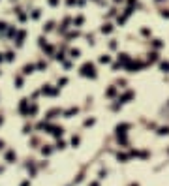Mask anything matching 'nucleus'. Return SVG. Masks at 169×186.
<instances>
[{"label": "nucleus", "instance_id": "nucleus-32", "mask_svg": "<svg viewBox=\"0 0 169 186\" xmlns=\"http://www.w3.org/2000/svg\"><path fill=\"white\" fill-rule=\"evenodd\" d=\"M162 17H167L169 19V12H167V9H163V12H162Z\"/></svg>", "mask_w": 169, "mask_h": 186}, {"label": "nucleus", "instance_id": "nucleus-36", "mask_svg": "<svg viewBox=\"0 0 169 186\" xmlns=\"http://www.w3.org/2000/svg\"><path fill=\"white\" fill-rule=\"evenodd\" d=\"M90 186H100V184L98 182H90Z\"/></svg>", "mask_w": 169, "mask_h": 186}, {"label": "nucleus", "instance_id": "nucleus-33", "mask_svg": "<svg viewBox=\"0 0 169 186\" xmlns=\"http://www.w3.org/2000/svg\"><path fill=\"white\" fill-rule=\"evenodd\" d=\"M49 4H51V6H56V4H58V0H49Z\"/></svg>", "mask_w": 169, "mask_h": 186}, {"label": "nucleus", "instance_id": "nucleus-2", "mask_svg": "<svg viewBox=\"0 0 169 186\" xmlns=\"http://www.w3.org/2000/svg\"><path fill=\"white\" fill-rule=\"evenodd\" d=\"M47 128L51 130V133H53L55 137H60V136H62V132H64L62 128H58V126H47Z\"/></svg>", "mask_w": 169, "mask_h": 186}, {"label": "nucleus", "instance_id": "nucleus-23", "mask_svg": "<svg viewBox=\"0 0 169 186\" xmlns=\"http://www.w3.org/2000/svg\"><path fill=\"white\" fill-rule=\"evenodd\" d=\"M148 60H150V62L158 60V55H156V53H150V55H148Z\"/></svg>", "mask_w": 169, "mask_h": 186}, {"label": "nucleus", "instance_id": "nucleus-31", "mask_svg": "<svg viewBox=\"0 0 169 186\" xmlns=\"http://www.w3.org/2000/svg\"><path fill=\"white\" fill-rule=\"evenodd\" d=\"M107 96H115V89H109V90H107Z\"/></svg>", "mask_w": 169, "mask_h": 186}, {"label": "nucleus", "instance_id": "nucleus-21", "mask_svg": "<svg viewBox=\"0 0 169 186\" xmlns=\"http://www.w3.org/2000/svg\"><path fill=\"white\" fill-rule=\"evenodd\" d=\"M15 85H17V89H21L23 87V77H17V79H15Z\"/></svg>", "mask_w": 169, "mask_h": 186}, {"label": "nucleus", "instance_id": "nucleus-9", "mask_svg": "<svg viewBox=\"0 0 169 186\" xmlns=\"http://www.w3.org/2000/svg\"><path fill=\"white\" fill-rule=\"evenodd\" d=\"M75 113H77V107H71V109H68V111H66V113H64V115H66V117H68V118H70V117H73V115H75Z\"/></svg>", "mask_w": 169, "mask_h": 186}, {"label": "nucleus", "instance_id": "nucleus-19", "mask_svg": "<svg viewBox=\"0 0 169 186\" xmlns=\"http://www.w3.org/2000/svg\"><path fill=\"white\" fill-rule=\"evenodd\" d=\"M130 98H132V92H126V94L120 98V102H128V100H130Z\"/></svg>", "mask_w": 169, "mask_h": 186}, {"label": "nucleus", "instance_id": "nucleus-4", "mask_svg": "<svg viewBox=\"0 0 169 186\" xmlns=\"http://www.w3.org/2000/svg\"><path fill=\"white\" fill-rule=\"evenodd\" d=\"M42 92H43V94H49V96H55V94H56V89H49V87L45 85Z\"/></svg>", "mask_w": 169, "mask_h": 186}, {"label": "nucleus", "instance_id": "nucleus-25", "mask_svg": "<svg viewBox=\"0 0 169 186\" xmlns=\"http://www.w3.org/2000/svg\"><path fill=\"white\" fill-rule=\"evenodd\" d=\"M66 83H68V79H66V77H62V79H58V87H64Z\"/></svg>", "mask_w": 169, "mask_h": 186}, {"label": "nucleus", "instance_id": "nucleus-27", "mask_svg": "<svg viewBox=\"0 0 169 186\" xmlns=\"http://www.w3.org/2000/svg\"><path fill=\"white\" fill-rule=\"evenodd\" d=\"M94 124V118H88V120H85V126H92Z\"/></svg>", "mask_w": 169, "mask_h": 186}, {"label": "nucleus", "instance_id": "nucleus-30", "mask_svg": "<svg viewBox=\"0 0 169 186\" xmlns=\"http://www.w3.org/2000/svg\"><path fill=\"white\" fill-rule=\"evenodd\" d=\"M75 25H83V17H77V19H75Z\"/></svg>", "mask_w": 169, "mask_h": 186}, {"label": "nucleus", "instance_id": "nucleus-16", "mask_svg": "<svg viewBox=\"0 0 169 186\" xmlns=\"http://www.w3.org/2000/svg\"><path fill=\"white\" fill-rule=\"evenodd\" d=\"M42 152H43V156H49V154L53 152V149H49V147H43V149H42Z\"/></svg>", "mask_w": 169, "mask_h": 186}, {"label": "nucleus", "instance_id": "nucleus-40", "mask_svg": "<svg viewBox=\"0 0 169 186\" xmlns=\"http://www.w3.org/2000/svg\"><path fill=\"white\" fill-rule=\"evenodd\" d=\"M115 2H120V0H115Z\"/></svg>", "mask_w": 169, "mask_h": 186}, {"label": "nucleus", "instance_id": "nucleus-3", "mask_svg": "<svg viewBox=\"0 0 169 186\" xmlns=\"http://www.w3.org/2000/svg\"><path fill=\"white\" fill-rule=\"evenodd\" d=\"M19 109H21L23 115H27V113H28V100H27V98H24V100H21V105H19Z\"/></svg>", "mask_w": 169, "mask_h": 186}, {"label": "nucleus", "instance_id": "nucleus-5", "mask_svg": "<svg viewBox=\"0 0 169 186\" xmlns=\"http://www.w3.org/2000/svg\"><path fill=\"white\" fill-rule=\"evenodd\" d=\"M23 40H24V32H23V30H19V32H17V45H19V47L23 45Z\"/></svg>", "mask_w": 169, "mask_h": 186}, {"label": "nucleus", "instance_id": "nucleus-26", "mask_svg": "<svg viewBox=\"0 0 169 186\" xmlns=\"http://www.w3.org/2000/svg\"><path fill=\"white\" fill-rule=\"evenodd\" d=\"M13 58H15V55H13V53H6V60H9V62H12Z\"/></svg>", "mask_w": 169, "mask_h": 186}, {"label": "nucleus", "instance_id": "nucleus-39", "mask_svg": "<svg viewBox=\"0 0 169 186\" xmlns=\"http://www.w3.org/2000/svg\"><path fill=\"white\" fill-rule=\"evenodd\" d=\"M0 124H2V118H0Z\"/></svg>", "mask_w": 169, "mask_h": 186}, {"label": "nucleus", "instance_id": "nucleus-11", "mask_svg": "<svg viewBox=\"0 0 169 186\" xmlns=\"http://www.w3.org/2000/svg\"><path fill=\"white\" fill-rule=\"evenodd\" d=\"M36 113H38V105L32 103V105H30V109H28V115H36Z\"/></svg>", "mask_w": 169, "mask_h": 186}, {"label": "nucleus", "instance_id": "nucleus-38", "mask_svg": "<svg viewBox=\"0 0 169 186\" xmlns=\"http://www.w3.org/2000/svg\"><path fill=\"white\" fill-rule=\"evenodd\" d=\"M4 147V141H0V149H2Z\"/></svg>", "mask_w": 169, "mask_h": 186}, {"label": "nucleus", "instance_id": "nucleus-7", "mask_svg": "<svg viewBox=\"0 0 169 186\" xmlns=\"http://www.w3.org/2000/svg\"><path fill=\"white\" fill-rule=\"evenodd\" d=\"M32 71H34V66L32 64H27V66H24V70H23V74L28 75V74H32Z\"/></svg>", "mask_w": 169, "mask_h": 186}, {"label": "nucleus", "instance_id": "nucleus-35", "mask_svg": "<svg viewBox=\"0 0 169 186\" xmlns=\"http://www.w3.org/2000/svg\"><path fill=\"white\" fill-rule=\"evenodd\" d=\"M6 28V23H0V30H4Z\"/></svg>", "mask_w": 169, "mask_h": 186}, {"label": "nucleus", "instance_id": "nucleus-17", "mask_svg": "<svg viewBox=\"0 0 169 186\" xmlns=\"http://www.w3.org/2000/svg\"><path fill=\"white\" fill-rule=\"evenodd\" d=\"M117 158H119L120 162H126V160L130 158V156H128V154H120V152H119V154H117Z\"/></svg>", "mask_w": 169, "mask_h": 186}, {"label": "nucleus", "instance_id": "nucleus-13", "mask_svg": "<svg viewBox=\"0 0 169 186\" xmlns=\"http://www.w3.org/2000/svg\"><path fill=\"white\" fill-rule=\"evenodd\" d=\"M55 149H58V151H62V149H66V143H64V141H56Z\"/></svg>", "mask_w": 169, "mask_h": 186}, {"label": "nucleus", "instance_id": "nucleus-37", "mask_svg": "<svg viewBox=\"0 0 169 186\" xmlns=\"http://www.w3.org/2000/svg\"><path fill=\"white\" fill-rule=\"evenodd\" d=\"M4 60V55H0V62H2Z\"/></svg>", "mask_w": 169, "mask_h": 186}, {"label": "nucleus", "instance_id": "nucleus-34", "mask_svg": "<svg viewBox=\"0 0 169 186\" xmlns=\"http://www.w3.org/2000/svg\"><path fill=\"white\" fill-rule=\"evenodd\" d=\"M21 186H30V180H23V182H21Z\"/></svg>", "mask_w": 169, "mask_h": 186}, {"label": "nucleus", "instance_id": "nucleus-29", "mask_svg": "<svg viewBox=\"0 0 169 186\" xmlns=\"http://www.w3.org/2000/svg\"><path fill=\"white\" fill-rule=\"evenodd\" d=\"M55 58H56V60H64V55H62V53H58V55L55 56Z\"/></svg>", "mask_w": 169, "mask_h": 186}, {"label": "nucleus", "instance_id": "nucleus-24", "mask_svg": "<svg viewBox=\"0 0 169 186\" xmlns=\"http://www.w3.org/2000/svg\"><path fill=\"white\" fill-rule=\"evenodd\" d=\"M71 145H73V147H77V145H79V137H77V136H73V139H71Z\"/></svg>", "mask_w": 169, "mask_h": 186}, {"label": "nucleus", "instance_id": "nucleus-20", "mask_svg": "<svg viewBox=\"0 0 169 186\" xmlns=\"http://www.w3.org/2000/svg\"><path fill=\"white\" fill-rule=\"evenodd\" d=\"M109 60H111V58H109L107 55H101V56H100V62H104V64H107Z\"/></svg>", "mask_w": 169, "mask_h": 186}, {"label": "nucleus", "instance_id": "nucleus-8", "mask_svg": "<svg viewBox=\"0 0 169 186\" xmlns=\"http://www.w3.org/2000/svg\"><path fill=\"white\" fill-rule=\"evenodd\" d=\"M128 128H130L128 124H120V126H117V133H124Z\"/></svg>", "mask_w": 169, "mask_h": 186}, {"label": "nucleus", "instance_id": "nucleus-22", "mask_svg": "<svg viewBox=\"0 0 169 186\" xmlns=\"http://www.w3.org/2000/svg\"><path fill=\"white\" fill-rule=\"evenodd\" d=\"M158 133H160V136H167V133H169V128H160V132H158Z\"/></svg>", "mask_w": 169, "mask_h": 186}, {"label": "nucleus", "instance_id": "nucleus-18", "mask_svg": "<svg viewBox=\"0 0 169 186\" xmlns=\"http://www.w3.org/2000/svg\"><path fill=\"white\" fill-rule=\"evenodd\" d=\"M53 27H55V25H53V23L49 21V23H47V25L43 27V30H45V32H49V30H53Z\"/></svg>", "mask_w": 169, "mask_h": 186}, {"label": "nucleus", "instance_id": "nucleus-15", "mask_svg": "<svg viewBox=\"0 0 169 186\" xmlns=\"http://www.w3.org/2000/svg\"><path fill=\"white\" fill-rule=\"evenodd\" d=\"M160 68L167 74V71H169V62H160Z\"/></svg>", "mask_w": 169, "mask_h": 186}, {"label": "nucleus", "instance_id": "nucleus-41", "mask_svg": "<svg viewBox=\"0 0 169 186\" xmlns=\"http://www.w3.org/2000/svg\"><path fill=\"white\" fill-rule=\"evenodd\" d=\"M132 186H137V184H132Z\"/></svg>", "mask_w": 169, "mask_h": 186}, {"label": "nucleus", "instance_id": "nucleus-28", "mask_svg": "<svg viewBox=\"0 0 169 186\" xmlns=\"http://www.w3.org/2000/svg\"><path fill=\"white\" fill-rule=\"evenodd\" d=\"M32 19H40V9H36V12L32 13Z\"/></svg>", "mask_w": 169, "mask_h": 186}, {"label": "nucleus", "instance_id": "nucleus-10", "mask_svg": "<svg viewBox=\"0 0 169 186\" xmlns=\"http://www.w3.org/2000/svg\"><path fill=\"white\" fill-rule=\"evenodd\" d=\"M79 55H81V51H79V49H71V51H70V56H71V58H77Z\"/></svg>", "mask_w": 169, "mask_h": 186}, {"label": "nucleus", "instance_id": "nucleus-12", "mask_svg": "<svg viewBox=\"0 0 169 186\" xmlns=\"http://www.w3.org/2000/svg\"><path fill=\"white\" fill-rule=\"evenodd\" d=\"M56 115H60V109H53V111H49V115H47V118H55Z\"/></svg>", "mask_w": 169, "mask_h": 186}, {"label": "nucleus", "instance_id": "nucleus-1", "mask_svg": "<svg viewBox=\"0 0 169 186\" xmlns=\"http://www.w3.org/2000/svg\"><path fill=\"white\" fill-rule=\"evenodd\" d=\"M81 75H85V77H92V79H96V68L92 64H88V62H86V64H83V68H81Z\"/></svg>", "mask_w": 169, "mask_h": 186}, {"label": "nucleus", "instance_id": "nucleus-6", "mask_svg": "<svg viewBox=\"0 0 169 186\" xmlns=\"http://www.w3.org/2000/svg\"><path fill=\"white\" fill-rule=\"evenodd\" d=\"M15 158H17V156H15V152H12V151L6 152V160H8L9 164H13V162H15Z\"/></svg>", "mask_w": 169, "mask_h": 186}, {"label": "nucleus", "instance_id": "nucleus-14", "mask_svg": "<svg viewBox=\"0 0 169 186\" xmlns=\"http://www.w3.org/2000/svg\"><path fill=\"white\" fill-rule=\"evenodd\" d=\"M111 30H113V27H111V25H105V27H101V32H104V34H109Z\"/></svg>", "mask_w": 169, "mask_h": 186}]
</instances>
